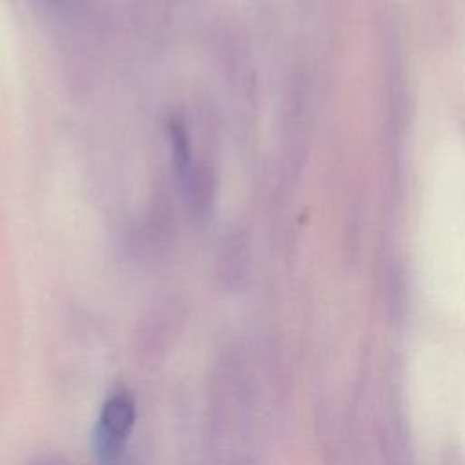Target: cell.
Returning <instances> with one entry per match:
<instances>
[{
    "mask_svg": "<svg viewBox=\"0 0 465 465\" xmlns=\"http://www.w3.org/2000/svg\"><path fill=\"white\" fill-rule=\"evenodd\" d=\"M136 425V403L131 392L113 391L96 418L93 449L98 465H127V445Z\"/></svg>",
    "mask_w": 465,
    "mask_h": 465,
    "instance_id": "cell-1",
    "label": "cell"
},
{
    "mask_svg": "<svg viewBox=\"0 0 465 465\" xmlns=\"http://www.w3.org/2000/svg\"><path fill=\"white\" fill-rule=\"evenodd\" d=\"M29 465H71L64 456L58 454H44L35 458Z\"/></svg>",
    "mask_w": 465,
    "mask_h": 465,
    "instance_id": "cell-2",
    "label": "cell"
}]
</instances>
